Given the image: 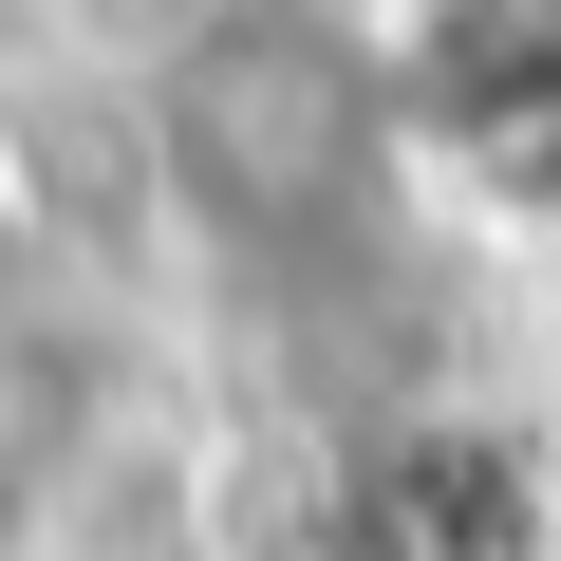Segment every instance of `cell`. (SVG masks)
<instances>
[{"label":"cell","mask_w":561,"mask_h":561,"mask_svg":"<svg viewBox=\"0 0 561 561\" xmlns=\"http://www.w3.org/2000/svg\"><path fill=\"white\" fill-rule=\"evenodd\" d=\"M393 131H412L393 76H375L337 20H300V0L187 20L169 76H150V150H169V187H187L225 243H337V225H375Z\"/></svg>","instance_id":"cell-1"},{"label":"cell","mask_w":561,"mask_h":561,"mask_svg":"<svg viewBox=\"0 0 561 561\" xmlns=\"http://www.w3.org/2000/svg\"><path fill=\"white\" fill-rule=\"evenodd\" d=\"M0 280H20V187H0Z\"/></svg>","instance_id":"cell-2"}]
</instances>
